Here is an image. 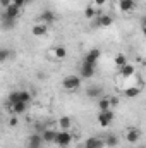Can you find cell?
<instances>
[{
    "label": "cell",
    "mask_w": 146,
    "mask_h": 148,
    "mask_svg": "<svg viewBox=\"0 0 146 148\" xmlns=\"http://www.w3.org/2000/svg\"><path fill=\"white\" fill-rule=\"evenodd\" d=\"M53 143H55L57 147H60V148L69 147V145L72 143V134H71L69 131H59V133L55 134V140H53Z\"/></svg>",
    "instance_id": "6da1fadb"
},
{
    "label": "cell",
    "mask_w": 146,
    "mask_h": 148,
    "mask_svg": "<svg viewBox=\"0 0 146 148\" xmlns=\"http://www.w3.org/2000/svg\"><path fill=\"white\" fill-rule=\"evenodd\" d=\"M62 86H64V90L65 91H76L77 88H81V77L79 76H67V77H64V81H62Z\"/></svg>",
    "instance_id": "7a4b0ae2"
},
{
    "label": "cell",
    "mask_w": 146,
    "mask_h": 148,
    "mask_svg": "<svg viewBox=\"0 0 146 148\" xmlns=\"http://www.w3.org/2000/svg\"><path fill=\"white\" fill-rule=\"evenodd\" d=\"M113 117H115V114H113L112 109L110 110H105V112H100L98 114V124L102 127H108L110 124L113 122Z\"/></svg>",
    "instance_id": "3957f363"
},
{
    "label": "cell",
    "mask_w": 146,
    "mask_h": 148,
    "mask_svg": "<svg viewBox=\"0 0 146 148\" xmlns=\"http://www.w3.org/2000/svg\"><path fill=\"white\" fill-rule=\"evenodd\" d=\"M21 10L23 9H19L16 5H9V7L3 9V17L5 19H10V21H17V17L21 16Z\"/></svg>",
    "instance_id": "277c9868"
},
{
    "label": "cell",
    "mask_w": 146,
    "mask_h": 148,
    "mask_svg": "<svg viewBox=\"0 0 146 148\" xmlns=\"http://www.w3.org/2000/svg\"><path fill=\"white\" fill-rule=\"evenodd\" d=\"M93 76H95V66L83 62V64H81V69H79V77H81V79H89V77H93Z\"/></svg>",
    "instance_id": "5b68a950"
},
{
    "label": "cell",
    "mask_w": 146,
    "mask_h": 148,
    "mask_svg": "<svg viewBox=\"0 0 146 148\" xmlns=\"http://www.w3.org/2000/svg\"><path fill=\"white\" fill-rule=\"evenodd\" d=\"M100 55H102V52H100L98 48H93V50H89V52L86 53V57H84V60H83V62L91 64V66H96V62H98Z\"/></svg>",
    "instance_id": "8992f818"
},
{
    "label": "cell",
    "mask_w": 146,
    "mask_h": 148,
    "mask_svg": "<svg viewBox=\"0 0 146 148\" xmlns=\"http://www.w3.org/2000/svg\"><path fill=\"white\" fill-rule=\"evenodd\" d=\"M139 138H141V131H139L138 127H129V129H127V133H126L127 143H138Z\"/></svg>",
    "instance_id": "52a82bcc"
},
{
    "label": "cell",
    "mask_w": 146,
    "mask_h": 148,
    "mask_svg": "<svg viewBox=\"0 0 146 148\" xmlns=\"http://www.w3.org/2000/svg\"><path fill=\"white\" fill-rule=\"evenodd\" d=\"M7 109L10 110V114L14 115H19V114H24L28 109V103H23V102H17V103H12V105H7Z\"/></svg>",
    "instance_id": "ba28073f"
},
{
    "label": "cell",
    "mask_w": 146,
    "mask_h": 148,
    "mask_svg": "<svg viewBox=\"0 0 146 148\" xmlns=\"http://www.w3.org/2000/svg\"><path fill=\"white\" fill-rule=\"evenodd\" d=\"M38 19H40V23H41V24H46V26H48V24L55 23V14H53L52 10H45V12H41V14H40V17H38Z\"/></svg>",
    "instance_id": "9c48e42d"
},
{
    "label": "cell",
    "mask_w": 146,
    "mask_h": 148,
    "mask_svg": "<svg viewBox=\"0 0 146 148\" xmlns=\"http://www.w3.org/2000/svg\"><path fill=\"white\" fill-rule=\"evenodd\" d=\"M41 145H43L41 134L35 133V134H31V136H29V140H28V148H41Z\"/></svg>",
    "instance_id": "30bf717a"
},
{
    "label": "cell",
    "mask_w": 146,
    "mask_h": 148,
    "mask_svg": "<svg viewBox=\"0 0 146 148\" xmlns=\"http://www.w3.org/2000/svg\"><path fill=\"white\" fill-rule=\"evenodd\" d=\"M55 134H57L55 129H48V127L43 129V131H41V140H43V143H53Z\"/></svg>",
    "instance_id": "8fae6325"
},
{
    "label": "cell",
    "mask_w": 146,
    "mask_h": 148,
    "mask_svg": "<svg viewBox=\"0 0 146 148\" xmlns=\"http://www.w3.org/2000/svg\"><path fill=\"white\" fill-rule=\"evenodd\" d=\"M136 7V2L134 0H119V9L122 12H132Z\"/></svg>",
    "instance_id": "7c38bea8"
},
{
    "label": "cell",
    "mask_w": 146,
    "mask_h": 148,
    "mask_svg": "<svg viewBox=\"0 0 146 148\" xmlns=\"http://www.w3.org/2000/svg\"><path fill=\"white\" fill-rule=\"evenodd\" d=\"M119 73H120V76L122 77H131V76H134V73H136V67L132 66V64H126V66H122V67H119Z\"/></svg>",
    "instance_id": "4fadbf2b"
},
{
    "label": "cell",
    "mask_w": 146,
    "mask_h": 148,
    "mask_svg": "<svg viewBox=\"0 0 146 148\" xmlns=\"http://www.w3.org/2000/svg\"><path fill=\"white\" fill-rule=\"evenodd\" d=\"M105 143L102 138H88L86 143H84V148H103Z\"/></svg>",
    "instance_id": "5bb4252c"
},
{
    "label": "cell",
    "mask_w": 146,
    "mask_h": 148,
    "mask_svg": "<svg viewBox=\"0 0 146 148\" xmlns=\"http://www.w3.org/2000/svg\"><path fill=\"white\" fill-rule=\"evenodd\" d=\"M31 33H33L35 36H45V35L48 33V26H46V24H41V23H38V24H35V26H33Z\"/></svg>",
    "instance_id": "9a60e30c"
},
{
    "label": "cell",
    "mask_w": 146,
    "mask_h": 148,
    "mask_svg": "<svg viewBox=\"0 0 146 148\" xmlns=\"http://www.w3.org/2000/svg\"><path fill=\"white\" fill-rule=\"evenodd\" d=\"M53 57L57 59V60H62V59H65L67 57V48L64 47V45H59V47H55L53 48Z\"/></svg>",
    "instance_id": "2e32d148"
},
{
    "label": "cell",
    "mask_w": 146,
    "mask_h": 148,
    "mask_svg": "<svg viewBox=\"0 0 146 148\" xmlns=\"http://www.w3.org/2000/svg\"><path fill=\"white\" fill-rule=\"evenodd\" d=\"M124 95L127 98H136V97L141 95V86H129V88L124 90Z\"/></svg>",
    "instance_id": "e0dca14e"
},
{
    "label": "cell",
    "mask_w": 146,
    "mask_h": 148,
    "mask_svg": "<svg viewBox=\"0 0 146 148\" xmlns=\"http://www.w3.org/2000/svg\"><path fill=\"white\" fill-rule=\"evenodd\" d=\"M112 23H113V19H112V16H108V14H103V16H100L96 19V24L102 26V28H108Z\"/></svg>",
    "instance_id": "ac0fdd59"
},
{
    "label": "cell",
    "mask_w": 146,
    "mask_h": 148,
    "mask_svg": "<svg viewBox=\"0 0 146 148\" xmlns=\"http://www.w3.org/2000/svg\"><path fill=\"white\" fill-rule=\"evenodd\" d=\"M71 124H72V121H71V117H67V115H64V117L59 119V127H60L62 131H69V129H71Z\"/></svg>",
    "instance_id": "d6986e66"
},
{
    "label": "cell",
    "mask_w": 146,
    "mask_h": 148,
    "mask_svg": "<svg viewBox=\"0 0 146 148\" xmlns=\"http://www.w3.org/2000/svg\"><path fill=\"white\" fill-rule=\"evenodd\" d=\"M103 143H105V147L113 148V147H117V145H119V138H117L115 134H107V138L103 140Z\"/></svg>",
    "instance_id": "ffe728a7"
},
{
    "label": "cell",
    "mask_w": 146,
    "mask_h": 148,
    "mask_svg": "<svg viewBox=\"0 0 146 148\" xmlns=\"http://www.w3.org/2000/svg\"><path fill=\"white\" fill-rule=\"evenodd\" d=\"M31 98H33V95H31L28 90H21V91H19V102H23V103H28V105H29Z\"/></svg>",
    "instance_id": "44dd1931"
},
{
    "label": "cell",
    "mask_w": 146,
    "mask_h": 148,
    "mask_svg": "<svg viewBox=\"0 0 146 148\" xmlns=\"http://www.w3.org/2000/svg\"><path fill=\"white\" fill-rule=\"evenodd\" d=\"M98 107H100V112L110 110L112 103H110V98H108V97H105V98H100V102H98Z\"/></svg>",
    "instance_id": "7402d4cb"
},
{
    "label": "cell",
    "mask_w": 146,
    "mask_h": 148,
    "mask_svg": "<svg viewBox=\"0 0 146 148\" xmlns=\"http://www.w3.org/2000/svg\"><path fill=\"white\" fill-rule=\"evenodd\" d=\"M86 95L91 97V98L100 97V95H102V88H100V86H89V88L86 90Z\"/></svg>",
    "instance_id": "603a6c76"
},
{
    "label": "cell",
    "mask_w": 146,
    "mask_h": 148,
    "mask_svg": "<svg viewBox=\"0 0 146 148\" xmlns=\"http://www.w3.org/2000/svg\"><path fill=\"white\" fill-rule=\"evenodd\" d=\"M113 62H115V66H117V67H122V66H126V64H127V57H126V55H122V53H119V55H115Z\"/></svg>",
    "instance_id": "cb8c5ba5"
},
{
    "label": "cell",
    "mask_w": 146,
    "mask_h": 148,
    "mask_svg": "<svg viewBox=\"0 0 146 148\" xmlns=\"http://www.w3.org/2000/svg\"><path fill=\"white\" fill-rule=\"evenodd\" d=\"M19 102V91H12L9 97H7V105H12V103H17Z\"/></svg>",
    "instance_id": "d4e9b609"
},
{
    "label": "cell",
    "mask_w": 146,
    "mask_h": 148,
    "mask_svg": "<svg viewBox=\"0 0 146 148\" xmlns=\"http://www.w3.org/2000/svg\"><path fill=\"white\" fill-rule=\"evenodd\" d=\"M84 17H86V19H95V17H96V12H95V9H93L91 5L84 9Z\"/></svg>",
    "instance_id": "484cf974"
},
{
    "label": "cell",
    "mask_w": 146,
    "mask_h": 148,
    "mask_svg": "<svg viewBox=\"0 0 146 148\" xmlns=\"http://www.w3.org/2000/svg\"><path fill=\"white\" fill-rule=\"evenodd\" d=\"M9 57H10V52H9L7 48H0V64H2V62H5Z\"/></svg>",
    "instance_id": "4316f807"
},
{
    "label": "cell",
    "mask_w": 146,
    "mask_h": 148,
    "mask_svg": "<svg viewBox=\"0 0 146 148\" xmlns=\"http://www.w3.org/2000/svg\"><path fill=\"white\" fill-rule=\"evenodd\" d=\"M12 5H16V7H19V9H23V7L26 5V0H12Z\"/></svg>",
    "instance_id": "83f0119b"
},
{
    "label": "cell",
    "mask_w": 146,
    "mask_h": 148,
    "mask_svg": "<svg viewBox=\"0 0 146 148\" xmlns=\"http://www.w3.org/2000/svg\"><path fill=\"white\" fill-rule=\"evenodd\" d=\"M0 5L5 9V7H9V5H12V0H0Z\"/></svg>",
    "instance_id": "f1b7e54d"
},
{
    "label": "cell",
    "mask_w": 146,
    "mask_h": 148,
    "mask_svg": "<svg viewBox=\"0 0 146 148\" xmlns=\"http://www.w3.org/2000/svg\"><path fill=\"white\" fill-rule=\"evenodd\" d=\"M9 124H10L12 127H14V126H17V117H16V115H12V117H10V121H9Z\"/></svg>",
    "instance_id": "f546056e"
},
{
    "label": "cell",
    "mask_w": 146,
    "mask_h": 148,
    "mask_svg": "<svg viewBox=\"0 0 146 148\" xmlns=\"http://www.w3.org/2000/svg\"><path fill=\"white\" fill-rule=\"evenodd\" d=\"M105 2H107V0H95V5H96V7H102V5H105Z\"/></svg>",
    "instance_id": "4dcf8cb0"
},
{
    "label": "cell",
    "mask_w": 146,
    "mask_h": 148,
    "mask_svg": "<svg viewBox=\"0 0 146 148\" xmlns=\"http://www.w3.org/2000/svg\"><path fill=\"white\" fill-rule=\"evenodd\" d=\"M31 2H33V0H26V5H28V3H31Z\"/></svg>",
    "instance_id": "1f68e13d"
}]
</instances>
